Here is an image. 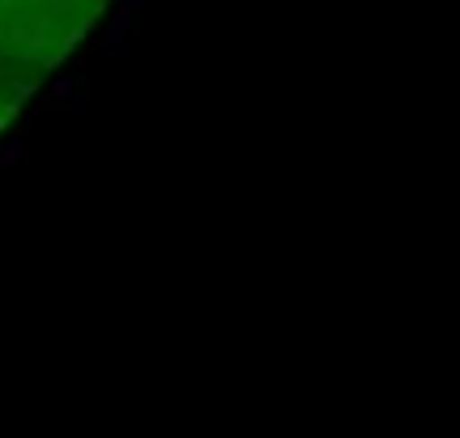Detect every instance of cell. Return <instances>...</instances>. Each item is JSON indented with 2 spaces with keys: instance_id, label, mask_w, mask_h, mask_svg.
<instances>
[{
  "instance_id": "cell-1",
  "label": "cell",
  "mask_w": 460,
  "mask_h": 438,
  "mask_svg": "<svg viewBox=\"0 0 460 438\" xmlns=\"http://www.w3.org/2000/svg\"><path fill=\"white\" fill-rule=\"evenodd\" d=\"M107 0H0V65L51 68L85 39Z\"/></svg>"
},
{
  "instance_id": "cell-2",
  "label": "cell",
  "mask_w": 460,
  "mask_h": 438,
  "mask_svg": "<svg viewBox=\"0 0 460 438\" xmlns=\"http://www.w3.org/2000/svg\"><path fill=\"white\" fill-rule=\"evenodd\" d=\"M4 119H9V102H0V124H4Z\"/></svg>"
}]
</instances>
